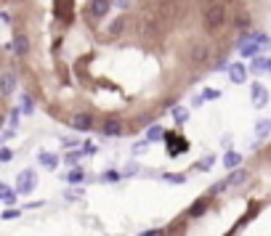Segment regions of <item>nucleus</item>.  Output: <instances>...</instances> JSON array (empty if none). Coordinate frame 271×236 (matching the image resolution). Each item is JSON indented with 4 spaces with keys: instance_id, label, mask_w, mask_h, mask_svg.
<instances>
[{
    "instance_id": "nucleus-2",
    "label": "nucleus",
    "mask_w": 271,
    "mask_h": 236,
    "mask_svg": "<svg viewBox=\"0 0 271 236\" xmlns=\"http://www.w3.org/2000/svg\"><path fill=\"white\" fill-rule=\"evenodd\" d=\"M109 11H112V0H88V5H85V14H88L90 22L107 19Z\"/></svg>"
},
{
    "instance_id": "nucleus-7",
    "label": "nucleus",
    "mask_w": 271,
    "mask_h": 236,
    "mask_svg": "<svg viewBox=\"0 0 271 236\" xmlns=\"http://www.w3.org/2000/svg\"><path fill=\"white\" fill-rule=\"evenodd\" d=\"M11 45H14V53H16V56H27L30 48H32L30 37L24 35V32H16V35H14V43H11Z\"/></svg>"
},
{
    "instance_id": "nucleus-9",
    "label": "nucleus",
    "mask_w": 271,
    "mask_h": 236,
    "mask_svg": "<svg viewBox=\"0 0 271 236\" xmlns=\"http://www.w3.org/2000/svg\"><path fill=\"white\" fill-rule=\"evenodd\" d=\"M240 48H242V51H240L242 56H247V58H258V53H261V51H263V45L258 43L253 35H250V40H244V43L240 45Z\"/></svg>"
},
{
    "instance_id": "nucleus-20",
    "label": "nucleus",
    "mask_w": 271,
    "mask_h": 236,
    "mask_svg": "<svg viewBox=\"0 0 271 236\" xmlns=\"http://www.w3.org/2000/svg\"><path fill=\"white\" fill-rule=\"evenodd\" d=\"M19 109H22V114H32V109H35V104H32V98L27 93L22 96V106H19Z\"/></svg>"
},
{
    "instance_id": "nucleus-13",
    "label": "nucleus",
    "mask_w": 271,
    "mask_h": 236,
    "mask_svg": "<svg viewBox=\"0 0 271 236\" xmlns=\"http://www.w3.org/2000/svg\"><path fill=\"white\" fill-rule=\"evenodd\" d=\"M107 29H109V32H107L109 37H117V35H120V32L125 29V16H117V19H115V22L109 24Z\"/></svg>"
},
{
    "instance_id": "nucleus-28",
    "label": "nucleus",
    "mask_w": 271,
    "mask_h": 236,
    "mask_svg": "<svg viewBox=\"0 0 271 236\" xmlns=\"http://www.w3.org/2000/svg\"><path fill=\"white\" fill-rule=\"evenodd\" d=\"M0 138H3V141H11V138H14V128H5V130H3V135H0Z\"/></svg>"
},
{
    "instance_id": "nucleus-4",
    "label": "nucleus",
    "mask_w": 271,
    "mask_h": 236,
    "mask_svg": "<svg viewBox=\"0 0 271 236\" xmlns=\"http://www.w3.org/2000/svg\"><path fill=\"white\" fill-rule=\"evenodd\" d=\"M101 133L107 135V138H120V135L125 133L122 120H117V117H107V120H104V125H101Z\"/></svg>"
},
{
    "instance_id": "nucleus-30",
    "label": "nucleus",
    "mask_w": 271,
    "mask_h": 236,
    "mask_svg": "<svg viewBox=\"0 0 271 236\" xmlns=\"http://www.w3.org/2000/svg\"><path fill=\"white\" fill-rule=\"evenodd\" d=\"M16 215H19V210H5L3 218H16Z\"/></svg>"
},
{
    "instance_id": "nucleus-31",
    "label": "nucleus",
    "mask_w": 271,
    "mask_h": 236,
    "mask_svg": "<svg viewBox=\"0 0 271 236\" xmlns=\"http://www.w3.org/2000/svg\"><path fill=\"white\" fill-rule=\"evenodd\" d=\"M128 3H130V0H117V5H120V8H128Z\"/></svg>"
},
{
    "instance_id": "nucleus-22",
    "label": "nucleus",
    "mask_w": 271,
    "mask_h": 236,
    "mask_svg": "<svg viewBox=\"0 0 271 236\" xmlns=\"http://www.w3.org/2000/svg\"><path fill=\"white\" fill-rule=\"evenodd\" d=\"M83 178H85V175H83V170H72V173L67 175V181H69V183H80Z\"/></svg>"
},
{
    "instance_id": "nucleus-25",
    "label": "nucleus",
    "mask_w": 271,
    "mask_h": 236,
    "mask_svg": "<svg viewBox=\"0 0 271 236\" xmlns=\"http://www.w3.org/2000/svg\"><path fill=\"white\" fill-rule=\"evenodd\" d=\"M14 159V152L11 149H0V162H11Z\"/></svg>"
},
{
    "instance_id": "nucleus-3",
    "label": "nucleus",
    "mask_w": 271,
    "mask_h": 236,
    "mask_svg": "<svg viewBox=\"0 0 271 236\" xmlns=\"http://www.w3.org/2000/svg\"><path fill=\"white\" fill-rule=\"evenodd\" d=\"M35 186H37L35 170H22V173H19V181H16V191L19 194H32Z\"/></svg>"
},
{
    "instance_id": "nucleus-24",
    "label": "nucleus",
    "mask_w": 271,
    "mask_h": 236,
    "mask_svg": "<svg viewBox=\"0 0 271 236\" xmlns=\"http://www.w3.org/2000/svg\"><path fill=\"white\" fill-rule=\"evenodd\" d=\"M19 114H22V109H11V117H8L11 128H16V125H19Z\"/></svg>"
},
{
    "instance_id": "nucleus-12",
    "label": "nucleus",
    "mask_w": 271,
    "mask_h": 236,
    "mask_svg": "<svg viewBox=\"0 0 271 236\" xmlns=\"http://www.w3.org/2000/svg\"><path fill=\"white\" fill-rule=\"evenodd\" d=\"M191 61H208V45L202 43L191 45Z\"/></svg>"
},
{
    "instance_id": "nucleus-19",
    "label": "nucleus",
    "mask_w": 271,
    "mask_h": 236,
    "mask_svg": "<svg viewBox=\"0 0 271 236\" xmlns=\"http://www.w3.org/2000/svg\"><path fill=\"white\" fill-rule=\"evenodd\" d=\"M173 117H176V122H178V125H183V122L189 120V111L183 109V106H176V109H173Z\"/></svg>"
},
{
    "instance_id": "nucleus-14",
    "label": "nucleus",
    "mask_w": 271,
    "mask_h": 236,
    "mask_svg": "<svg viewBox=\"0 0 271 236\" xmlns=\"http://www.w3.org/2000/svg\"><path fill=\"white\" fill-rule=\"evenodd\" d=\"M240 162H242V154H237V152H226V157H223V165H226L229 170L240 167Z\"/></svg>"
},
{
    "instance_id": "nucleus-17",
    "label": "nucleus",
    "mask_w": 271,
    "mask_h": 236,
    "mask_svg": "<svg viewBox=\"0 0 271 236\" xmlns=\"http://www.w3.org/2000/svg\"><path fill=\"white\" fill-rule=\"evenodd\" d=\"M0 194H3V202H5V205H14V202H16V194L11 191V186H0Z\"/></svg>"
},
{
    "instance_id": "nucleus-32",
    "label": "nucleus",
    "mask_w": 271,
    "mask_h": 236,
    "mask_svg": "<svg viewBox=\"0 0 271 236\" xmlns=\"http://www.w3.org/2000/svg\"><path fill=\"white\" fill-rule=\"evenodd\" d=\"M269 75H271V58H269Z\"/></svg>"
},
{
    "instance_id": "nucleus-26",
    "label": "nucleus",
    "mask_w": 271,
    "mask_h": 236,
    "mask_svg": "<svg viewBox=\"0 0 271 236\" xmlns=\"http://www.w3.org/2000/svg\"><path fill=\"white\" fill-rule=\"evenodd\" d=\"M80 157H83V152H72V154H67V157H64V159H67L69 165H77V159H80Z\"/></svg>"
},
{
    "instance_id": "nucleus-10",
    "label": "nucleus",
    "mask_w": 271,
    "mask_h": 236,
    "mask_svg": "<svg viewBox=\"0 0 271 236\" xmlns=\"http://www.w3.org/2000/svg\"><path fill=\"white\" fill-rule=\"evenodd\" d=\"M229 80L234 85H244V80H247V69H244L242 64H231L229 67Z\"/></svg>"
},
{
    "instance_id": "nucleus-15",
    "label": "nucleus",
    "mask_w": 271,
    "mask_h": 236,
    "mask_svg": "<svg viewBox=\"0 0 271 236\" xmlns=\"http://www.w3.org/2000/svg\"><path fill=\"white\" fill-rule=\"evenodd\" d=\"M250 72H269V58H263V56L253 58V64H250Z\"/></svg>"
},
{
    "instance_id": "nucleus-29",
    "label": "nucleus",
    "mask_w": 271,
    "mask_h": 236,
    "mask_svg": "<svg viewBox=\"0 0 271 236\" xmlns=\"http://www.w3.org/2000/svg\"><path fill=\"white\" fill-rule=\"evenodd\" d=\"M269 128H271V122H261V125H258V135H266Z\"/></svg>"
},
{
    "instance_id": "nucleus-21",
    "label": "nucleus",
    "mask_w": 271,
    "mask_h": 236,
    "mask_svg": "<svg viewBox=\"0 0 271 236\" xmlns=\"http://www.w3.org/2000/svg\"><path fill=\"white\" fill-rule=\"evenodd\" d=\"M205 101H215V98H221V90H215V88H208V90H205Z\"/></svg>"
},
{
    "instance_id": "nucleus-1",
    "label": "nucleus",
    "mask_w": 271,
    "mask_h": 236,
    "mask_svg": "<svg viewBox=\"0 0 271 236\" xmlns=\"http://www.w3.org/2000/svg\"><path fill=\"white\" fill-rule=\"evenodd\" d=\"M223 19H226V8H223L221 3H210L202 14V24L208 32H218L223 27Z\"/></svg>"
},
{
    "instance_id": "nucleus-6",
    "label": "nucleus",
    "mask_w": 271,
    "mask_h": 236,
    "mask_svg": "<svg viewBox=\"0 0 271 236\" xmlns=\"http://www.w3.org/2000/svg\"><path fill=\"white\" fill-rule=\"evenodd\" d=\"M250 98H253V104H255V109H263L269 104V90L263 88L261 82H255L253 88H250Z\"/></svg>"
},
{
    "instance_id": "nucleus-16",
    "label": "nucleus",
    "mask_w": 271,
    "mask_h": 236,
    "mask_svg": "<svg viewBox=\"0 0 271 236\" xmlns=\"http://www.w3.org/2000/svg\"><path fill=\"white\" fill-rule=\"evenodd\" d=\"M160 138H165V130H162L160 125H151L149 133H147V143H149V141H160Z\"/></svg>"
},
{
    "instance_id": "nucleus-27",
    "label": "nucleus",
    "mask_w": 271,
    "mask_h": 236,
    "mask_svg": "<svg viewBox=\"0 0 271 236\" xmlns=\"http://www.w3.org/2000/svg\"><path fill=\"white\" fill-rule=\"evenodd\" d=\"M165 181H173V183H183V175H181V173H168V175H165Z\"/></svg>"
},
{
    "instance_id": "nucleus-11",
    "label": "nucleus",
    "mask_w": 271,
    "mask_h": 236,
    "mask_svg": "<svg viewBox=\"0 0 271 236\" xmlns=\"http://www.w3.org/2000/svg\"><path fill=\"white\" fill-rule=\"evenodd\" d=\"M37 159H40V165H43L45 170H56V167H59V157L51 154V152H43Z\"/></svg>"
},
{
    "instance_id": "nucleus-5",
    "label": "nucleus",
    "mask_w": 271,
    "mask_h": 236,
    "mask_svg": "<svg viewBox=\"0 0 271 236\" xmlns=\"http://www.w3.org/2000/svg\"><path fill=\"white\" fill-rule=\"evenodd\" d=\"M69 125L75 128V130H80V133H88V130L93 128V114H88V111L72 114V117H69Z\"/></svg>"
},
{
    "instance_id": "nucleus-23",
    "label": "nucleus",
    "mask_w": 271,
    "mask_h": 236,
    "mask_svg": "<svg viewBox=\"0 0 271 236\" xmlns=\"http://www.w3.org/2000/svg\"><path fill=\"white\" fill-rule=\"evenodd\" d=\"M101 181H109V183H117L120 181V173H115V170H107V173L101 175Z\"/></svg>"
},
{
    "instance_id": "nucleus-8",
    "label": "nucleus",
    "mask_w": 271,
    "mask_h": 236,
    "mask_svg": "<svg viewBox=\"0 0 271 236\" xmlns=\"http://www.w3.org/2000/svg\"><path fill=\"white\" fill-rule=\"evenodd\" d=\"M16 88V72L14 69H5L3 72V80H0V93L3 96H11Z\"/></svg>"
},
{
    "instance_id": "nucleus-18",
    "label": "nucleus",
    "mask_w": 271,
    "mask_h": 236,
    "mask_svg": "<svg viewBox=\"0 0 271 236\" xmlns=\"http://www.w3.org/2000/svg\"><path fill=\"white\" fill-rule=\"evenodd\" d=\"M176 138H178V133H165V143H168V146H170V143H176ZM181 149H186V143H178V146H176V152H181ZM173 152V154H176ZM173 154H170V157H173Z\"/></svg>"
}]
</instances>
